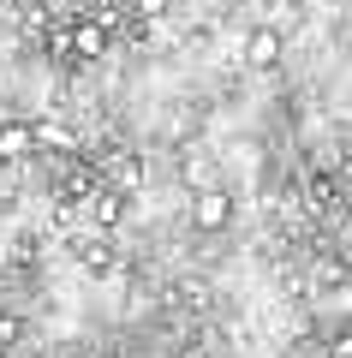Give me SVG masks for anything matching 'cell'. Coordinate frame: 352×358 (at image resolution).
I'll list each match as a JSON object with an SVG mask.
<instances>
[{
    "mask_svg": "<svg viewBox=\"0 0 352 358\" xmlns=\"http://www.w3.org/2000/svg\"><path fill=\"white\" fill-rule=\"evenodd\" d=\"M346 268H352V263H346Z\"/></svg>",
    "mask_w": 352,
    "mask_h": 358,
    "instance_id": "9c48e42d",
    "label": "cell"
},
{
    "mask_svg": "<svg viewBox=\"0 0 352 358\" xmlns=\"http://www.w3.org/2000/svg\"><path fill=\"white\" fill-rule=\"evenodd\" d=\"M191 221H197L203 233H221L227 221H233V197H227V192H197V203H191Z\"/></svg>",
    "mask_w": 352,
    "mask_h": 358,
    "instance_id": "7a4b0ae2",
    "label": "cell"
},
{
    "mask_svg": "<svg viewBox=\"0 0 352 358\" xmlns=\"http://www.w3.org/2000/svg\"><path fill=\"white\" fill-rule=\"evenodd\" d=\"M275 60H281V30H275V24H257L251 36H245V66H257V72H269Z\"/></svg>",
    "mask_w": 352,
    "mask_h": 358,
    "instance_id": "3957f363",
    "label": "cell"
},
{
    "mask_svg": "<svg viewBox=\"0 0 352 358\" xmlns=\"http://www.w3.org/2000/svg\"><path fill=\"white\" fill-rule=\"evenodd\" d=\"M30 131H36V150H78V143H72V131H66V126H54V120H36Z\"/></svg>",
    "mask_w": 352,
    "mask_h": 358,
    "instance_id": "8992f818",
    "label": "cell"
},
{
    "mask_svg": "<svg viewBox=\"0 0 352 358\" xmlns=\"http://www.w3.org/2000/svg\"><path fill=\"white\" fill-rule=\"evenodd\" d=\"M0 358H6V346H0Z\"/></svg>",
    "mask_w": 352,
    "mask_h": 358,
    "instance_id": "ba28073f",
    "label": "cell"
},
{
    "mask_svg": "<svg viewBox=\"0 0 352 358\" xmlns=\"http://www.w3.org/2000/svg\"><path fill=\"white\" fill-rule=\"evenodd\" d=\"M132 13H138V18H143V24H155V18H162V13H167V0H132Z\"/></svg>",
    "mask_w": 352,
    "mask_h": 358,
    "instance_id": "52a82bcc",
    "label": "cell"
},
{
    "mask_svg": "<svg viewBox=\"0 0 352 358\" xmlns=\"http://www.w3.org/2000/svg\"><path fill=\"white\" fill-rule=\"evenodd\" d=\"M90 221H96L101 233L120 227V221H126V192H113V185L108 192H90Z\"/></svg>",
    "mask_w": 352,
    "mask_h": 358,
    "instance_id": "5b68a950",
    "label": "cell"
},
{
    "mask_svg": "<svg viewBox=\"0 0 352 358\" xmlns=\"http://www.w3.org/2000/svg\"><path fill=\"white\" fill-rule=\"evenodd\" d=\"M24 155H36V131L24 120H6L0 126V162H24Z\"/></svg>",
    "mask_w": 352,
    "mask_h": 358,
    "instance_id": "277c9868",
    "label": "cell"
},
{
    "mask_svg": "<svg viewBox=\"0 0 352 358\" xmlns=\"http://www.w3.org/2000/svg\"><path fill=\"white\" fill-rule=\"evenodd\" d=\"M108 48H113V30L101 24V18H72V60H108Z\"/></svg>",
    "mask_w": 352,
    "mask_h": 358,
    "instance_id": "6da1fadb",
    "label": "cell"
}]
</instances>
